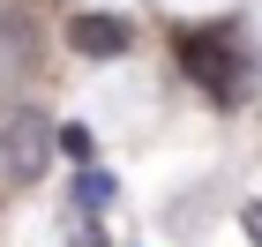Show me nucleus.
I'll use <instances>...</instances> for the list:
<instances>
[{"label":"nucleus","mask_w":262,"mask_h":247,"mask_svg":"<svg viewBox=\"0 0 262 247\" xmlns=\"http://www.w3.org/2000/svg\"><path fill=\"white\" fill-rule=\"evenodd\" d=\"M53 143H60V127L45 120L38 105H0V172L15 187H30L53 165Z\"/></svg>","instance_id":"f257e3e1"},{"label":"nucleus","mask_w":262,"mask_h":247,"mask_svg":"<svg viewBox=\"0 0 262 247\" xmlns=\"http://www.w3.org/2000/svg\"><path fill=\"white\" fill-rule=\"evenodd\" d=\"M38 68V30H30V15H0V90H15L23 75Z\"/></svg>","instance_id":"f03ea898"},{"label":"nucleus","mask_w":262,"mask_h":247,"mask_svg":"<svg viewBox=\"0 0 262 247\" xmlns=\"http://www.w3.org/2000/svg\"><path fill=\"white\" fill-rule=\"evenodd\" d=\"M68 45L90 53V60H113V53H127V23L120 15H75L68 23Z\"/></svg>","instance_id":"7ed1b4c3"},{"label":"nucleus","mask_w":262,"mask_h":247,"mask_svg":"<svg viewBox=\"0 0 262 247\" xmlns=\"http://www.w3.org/2000/svg\"><path fill=\"white\" fill-rule=\"evenodd\" d=\"M60 150L68 158H90V127H60Z\"/></svg>","instance_id":"20e7f679"}]
</instances>
